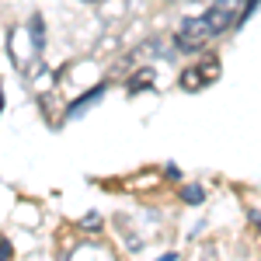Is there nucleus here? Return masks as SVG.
Segmentation results:
<instances>
[{
	"label": "nucleus",
	"instance_id": "nucleus-1",
	"mask_svg": "<svg viewBox=\"0 0 261 261\" xmlns=\"http://www.w3.org/2000/svg\"><path fill=\"white\" fill-rule=\"evenodd\" d=\"M209 42H213V28H209L205 14L185 18L178 24V32H174V49H178V53H199V49L209 45Z\"/></svg>",
	"mask_w": 261,
	"mask_h": 261
},
{
	"label": "nucleus",
	"instance_id": "nucleus-2",
	"mask_svg": "<svg viewBox=\"0 0 261 261\" xmlns=\"http://www.w3.org/2000/svg\"><path fill=\"white\" fill-rule=\"evenodd\" d=\"M220 77V60L216 56H209V60H202L199 66H188L185 73H181V91H202L205 84H216Z\"/></svg>",
	"mask_w": 261,
	"mask_h": 261
},
{
	"label": "nucleus",
	"instance_id": "nucleus-3",
	"mask_svg": "<svg viewBox=\"0 0 261 261\" xmlns=\"http://www.w3.org/2000/svg\"><path fill=\"white\" fill-rule=\"evenodd\" d=\"M108 94V84H94L87 94H81L77 101H70L66 105V115H63V122H73V119H81V115H87V108H94L101 98Z\"/></svg>",
	"mask_w": 261,
	"mask_h": 261
},
{
	"label": "nucleus",
	"instance_id": "nucleus-4",
	"mask_svg": "<svg viewBox=\"0 0 261 261\" xmlns=\"http://www.w3.org/2000/svg\"><path fill=\"white\" fill-rule=\"evenodd\" d=\"M150 87H153V70H150V66L136 70V73L125 81V91H129V94H140V91H150Z\"/></svg>",
	"mask_w": 261,
	"mask_h": 261
},
{
	"label": "nucleus",
	"instance_id": "nucleus-5",
	"mask_svg": "<svg viewBox=\"0 0 261 261\" xmlns=\"http://www.w3.org/2000/svg\"><path fill=\"white\" fill-rule=\"evenodd\" d=\"M181 202H185V205H202V202H205V188H202V185H185V188H181Z\"/></svg>",
	"mask_w": 261,
	"mask_h": 261
},
{
	"label": "nucleus",
	"instance_id": "nucleus-6",
	"mask_svg": "<svg viewBox=\"0 0 261 261\" xmlns=\"http://www.w3.org/2000/svg\"><path fill=\"white\" fill-rule=\"evenodd\" d=\"M77 226H81V230H87V233H98V230L105 226V223H101V216H98V213H87V216H84V220L77 223Z\"/></svg>",
	"mask_w": 261,
	"mask_h": 261
},
{
	"label": "nucleus",
	"instance_id": "nucleus-7",
	"mask_svg": "<svg viewBox=\"0 0 261 261\" xmlns=\"http://www.w3.org/2000/svg\"><path fill=\"white\" fill-rule=\"evenodd\" d=\"M213 7H220V11H226V14H233V18H241V7H244V0H216Z\"/></svg>",
	"mask_w": 261,
	"mask_h": 261
},
{
	"label": "nucleus",
	"instance_id": "nucleus-8",
	"mask_svg": "<svg viewBox=\"0 0 261 261\" xmlns=\"http://www.w3.org/2000/svg\"><path fill=\"white\" fill-rule=\"evenodd\" d=\"M258 7H261V0H247V4H244V7H241V18H237V24H244V21L251 18V14H254Z\"/></svg>",
	"mask_w": 261,
	"mask_h": 261
},
{
	"label": "nucleus",
	"instance_id": "nucleus-9",
	"mask_svg": "<svg viewBox=\"0 0 261 261\" xmlns=\"http://www.w3.org/2000/svg\"><path fill=\"white\" fill-rule=\"evenodd\" d=\"M11 258H14V254H11V244L0 237V261H11Z\"/></svg>",
	"mask_w": 261,
	"mask_h": 261
},
{
	"label": "nucleus",
	"instance_id": "nucleus-10",
	"mask_svg": "<svg viewBox=\"0 0 261 261\" xmlns=\"http://www.w3.org/2000/svg\"><path fill=\"white\" fill-rule=\"evenodd\" d=\"M157 261H178V254H164V258H157Z\"/></svg>",
	"mask_w": 261,
	"mask_h": 261
},
{
	"label": "nucleus",
	"instance_id": "nucleus-11",
	"mask_svg": "<svg viewBox=\"0 0 261 261\" xmlns=\"http://www.w3.org/2000/svg\"><path fill=\"white\" fill-rule=\"evenodd\" d=\"M251 220H254V223H258V226H261V213H251Z\"/></svg>",
	"mask_w": 261,
	"mask_h": 261
},
{
	"label": "nucleus",
	"instance_id": "nucleus-12",
	"mask_svg": "<svg viewBox=\"0 0 261 261\" xmlns=\"http://www.w3.org/2000/svg\"><path fill=\"white\" fill-rule=\"evenodd\" d=\"M129 4H136V0H129Z\"/></svg>",
	"mask_w": 261,
	"mask_h": 261
}]
</instances>
